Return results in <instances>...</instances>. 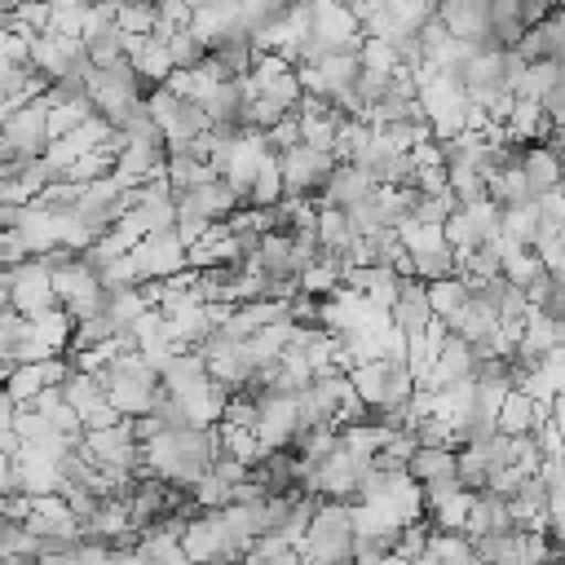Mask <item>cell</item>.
<instances>
[{
    "label": "cell",
    "instance_id": "1",
    "mask_svg": "<svg viewBox=\"0 0 565 565\" xmlns=\"http://www.w3.org/2000/svg\"><path fill=\"white\" fill-rule=\"evenodd\" d=\"M225 450L221 424H190V428H163L146 441V468L177 481V486H194L212 459Z\"/></svg>",
    "mask_w": 565,
    "mask_h": 565
},
{
    "label": "cell",
    "instance_id": "2",
    "mask_svg": "<svg viewBox=\"0 0 565 565\" xmlns=\"http://www.w3.org/2000/svg\"><path fill=\"white\" fill-rule=\"evenodd\" d=\"M102 380H106V393H110V402L128 415V419H137V415H150L154 406H159V397L168 393L163 388V371L159 366H150L137 349H128V353H119L106 371H97Z\"/></svg>",
    "mask_w": 565,
    "mask_h": 565
},
{
    "label": "cell",
    "instance_id": "3",
    "mask_svg": "<svg viewBox=\"0 0 565 565\" xmlns=\"http://www.w3.org/2000/svg\"><path fill=\"white\" fill-rule=\"evenodd\" d=\"M305 561H349L353 556V503L349 499H322L309 525V539L300 543Z\"/></svg>",
    "mask_w": 565,
    "mask_h": 565
},
{
    "label": "cell",
    "instance_id": "4",
    "mask_svg": "<svg viewBox=\"0 0 565 565\" xmlns=\"http://www.w3.org/2000/svg\"><path fill=\"white\" fill-rule=\"evenodd\" d=\"M0 287H4V305H18L26 318L62 305L57 300V287H53V265L44 256H26L18 265H4Z\"/></svg>",
    "mask_w": 565,
    "mask_h": 565
},
{
    "label": "cell",
    "instance_id": "5",
    "mask_svg": "<svg viewBox=\"0 0 565 565\" xmlns=\"http://www.w3.org/2000/svg\"><path fill=\"white\" fill-rule=\"evenodd\" d=\"M49 110H53V97L49 93H40V97H31L26 106H18V110H9L4 115V128H0V154L4 159H13V154H44L49 150V141H53V132H49Z\"/></svg>",
    "mask_w": 565,
    "mask_h": 565
},
{
    "label": "cell",
    "instance_id": "6",
    "mask_svg": "<svg viewBox=\"0 0 565 565\" xmlns=\"http://www.w3.org/2000/svg\"><path fill=\"white\" fill-rule=\"evenodd\" d=\"M84 455L93 463H115V468H132V472H150L146 468V441L137 437V424L132 419H119V424H102V428H88L84 433Z\"/></svg>",
    "mask_w": 565,
    "mask_h": 565
},
{
    "label": "cell",
    "instance_id": "7",
    "mask_svg": "<svg viewBox=\"0 0 565 565\" xmlns=\"http://www.w3.org/2000/svg\"><path fill=\"white\" fill-rule=\"evenodd\" d=\"M146 102H150V115L159 119V128H163L168 141H185V137H199V132L212 128L207 106L194 102V97H181V93L168 88V84H154V88L146 93Z\"/></svg>",
    "mask_w": 565,
    "mask_h": 565
},
{
    "label": "cell",
    "instance_id": "8",
    "mask_svg": "<svg viewBox=\"0 0 565 565\" xmlns=\"http://www.w3.org/2000/svg\"><path fill=\"white\" fill-rule=\"evenodd\" d=\"M335 150H318V146H291L282 150V181H287V194L291 199H318L327 177L335 172Z\"/></svg>",
    "mask_w": 565,
    "mask_h": 565
},
{
    "label": "cell",
    "instance_id": "9",
    "mask_svg": "<svg viewBox=\"0 0 565 565\" xmlns=\"http://www.w3.org/2000/svg\"><path fill=\"white\" fill-rule=\"evenodd\" d=\"M181 543L190 552V561H234V556H247L234 539H230V525H225V512L221 508H203L185 521L181 530Z\"/></svg>",
    "mask_w": 565,
    "mask_h": 565
},
{
    "label": "cell",
    "instance_id": "10",
    "mask_svg": "<svg viewBox=\"0 0 565 565\" xmlns=\"http://www.w3.org/2000/svg\"><path fill=\"white\" fill-rule=\"evenodd\" d=\"M132 260H137V274H141V278H163V274H177V269L190 265V243L181 238L177 225L150 230V234L132 247Z\"/></svg>",
    "mask_w": 565,
    "mask_h": 565
},
{
    "label": "cell",
    "instance_id": "11",
    "mask_svg": "<svg viewBox=\"0 0 565 565\" xmlns=\"http://www.w3.org/2000/svg\"><path fill=\"white\" fill-rule=\"evenodd\" d=\"M274 154V146H269V137L260 132V128H243L238 137H234V146H230V154H225V181L243 194V203H252V181H256V172L265 168V159Z\"/></svg>",
    "mask_w": 565,
    "mask_h": 565
},
{
    "label": "cell",
    "instance_id": "12",
    "mask_svg": "<svg viewBox=\"0 0 565 565\" xmlns=\"http://www.w3.org/2000/svg\"><path fill=\"white\" fill-rule=\"evenodd\" d=\"M371 463L375 459H362L349 446H335L318 463V472H313V494H322V499H358V486H362V477H366Z\"/></svg>",
    "mask_w": 565,
    "mask_h": 565
},
{
    "label": "cell",
    "instance_id": "13",
    "mask_svg": "<svg viewBox=\"0 0 565 565\" xmlns=\"http://www.w3.org/2000/svg\"><path fill=\"white\" fill-rule=\"evenodd\" d=\"M71 375V358H40V362H18L13 371H4V393L13 397V402H35L49 384H62Z\"/></svg>",
    "mask_w": 565,
    "mask_h": 565
},
{
    "label": "cell",
    "instance_id": "14",
    "mask_svg": "<svg viewBox=\"0 0 565 565\" xmlns=\"http://www.w3.org/2000/svg\"><path fill=\"white\" fill-rule=\"evenodd\" d=\"M437 13L446 18V26H450L459 40H468V44H477V49H503V44L494 40V31H490V0H441Z\"/></svg>",
    "mask_w": 565,
    "mask_h": 565
},
{
    "label": "cell",
    "instance_id": "15",
    "mask_svg": "<svg viewBox=\"0 0 565 565\" xmlns=\"http://www.w3.org/2000/svg\"><path fill=\"white\" fill-rule=\"evenodd\" d=\"M13 463H18V486L26 490V494H49V490H62V481H66V472H62V459L53 455V450H44V446H22L18 455H13Z\"/></svg>",
    "mask_w": 565,
    "mask_h": 565
},
{
    "label": "cell",
    "instance_id": "16",
    "mask_svg": "<svg viewBox=\"0 0 565 565\" xmlns=\"http://www.w3.org/2000/svg\"><path fill=\"white\" fill-rule=\"evenodd\" d=\"M388 313H393V322H397L406 335H419V331L437 318V309H433V300H428V278L402 274V282H397V305H393Z\"/></svg>",
    "mask_w": 565,
    "mask_h": 565
},
{
    "label": "cell",
    "instance_id": "17",
    "mask_svg": "<svg viewBox=\"0 0 565 565\" xmlns=\"http://www.w3.org/2000/svg\"><path fill=\"white\" fill-rule=\"evenodd\" d=\"M472 539H481V534H499V530H516V516H512V494H503V490H494V486H486V490H477V503H472V512H468V525H463Z\"/></svg>",
    "mask_w": 565,
    "mask_h": 565
},
{
    "label": "cell",
    "instance_id": "18",
    "mask_svg": "<svg viewBox=\"0 0 565 565\" xmlns=\"http://www.w3.org/2000/svg\"><path fill=\"white\" fill-rule=\"evenodd\" d=\"M463 375H477V344L450 327V335H446V344H441V353H437L433 375L419 380V384H433V388H437V384H450V380H463Z\"/></svg>",
    "mask_w": 565,
    "mask_h": 565
},
{
    "label": "cell",
    "instance_id": "19",
    "mask_svg": "<svg viewBox=\"0 0 565 565\" xmlns=\"http://www.w3.org/2000/svg\"><path fill=\"white\" fill-rule=\"evenodd\" d=\"M375 190V177L366 163H335V172L327 177L318 203H340V207H353L358 199H366Z\"/></svg>",
    "mask_w": 565,
    "mask_h": 565
},
{
    "label": "cell",
    "instance_id": "20",
    "mask_svg": "<svg viewBox=\"0 0 565 565\" xmlns=\"http://www.w3.org/2000/svg\"><path fill=\"white\" fill-rule=\"evenodd\" d=\"M238 260V234L230 221H212L207 234H199L190 243V265L194 269H212V265H230Z\"/></svg>",
    "mask_w": 565,
    "mask_h": 565
},
{
    "label": "cell",
    "instance_id": "21",
    "mask_svg": "<svg viewBox=\"0 0 565 565\" xmlns=\"http://www.w3.org/2000/svg\"><path fill=\"white\" fill-rule=\"evenodd\" d=\"M397 362H406V358H371V362H358L353 371H349V380H353V388L375 406V411H384L388 406V393H393V371H397Z\"/></svg>",
    "mask_w": 565,
    "mask_h": 565
},
{
    "label": "cell",
    "instance_id": "22",
    "mask_svg": "<svg viewBox=\"0 0 565 565\" xmlns=\"http://www.w3.org/2000/svg\"><path fill=\"white\" fill-rule=\"evenodd\" d=\"M362 163L371 168L375 185H411V177H415V168H419L411 150H393V146H384L380 137H375V146L366 150Z\"/></svg>",
    "mask_w": 565,
    "mask_h": 565
},
{
    "label": "cell",
    "instance_id": "23",
    "mask_svg": "<svg viewBox=\"0 0 565 565\" xmlns=\"http://www.w3.org/2000/svg\"><path fill=\"white\" fill-rule=\"evenodd\" d=\"M521 168H525V177H530L534 194H547V190L565 185V159H561V154H556L547 141H534V146H525V159H521Z\"/></svg>",
    "mask_w": 565,
    "mask_h": 565
},
{
    "label": "cell",
    "instance_id": "24",
    "mask_svg": "<svg viewBox=\"0 0 565 565\" xmlns=\"http://www.w3.org/2000/svg\"><path fill=\"white\" fill-rule=\"evenodd\" d=\"M552 415V406H543V402H534L521 384L503 397V411H499V428L503 433H512V437H521V433H534L539 428V419H547Z\"/></svg>",
    "mask_w": 565,
    "mask_h": 565
},
{
    "label": "cell",
    "instance_id": "25",
    "mask_svg": "<svg viewBox=\"0 0 565 565\" xmlns=\"http://www.w3.org/2000/svg\"><path fill=\"white\" fill-rule=\"evenodd\" d=\"M318 238H322L327 252L344 256V252L353 247V238H358V225H353L349 207H340V203H318Z\"/></svg>",
    "mask_w": 565,
    "mask_h": 565
},
{
    "label": "cell",
    "instance_id": "26",
    "mask_svg": "<svg viewBox=\"0 0 565 565\" xmlns=\"http://www.w3.org/2000/svg\"><path fill=\"white\" fill-rule=\"evenodd\" d=\"M411 477H419V481L459 477V446H428V441H419V450L411 455Z\"/></svg>",
    "mask_w": 565,
    "mask_h": 565
},
{
    "label": "cell",
    "instance_id": "27",
    "mask_svg": "<svg viewBox=\"0 0 565 565\" xmlns=\"http://www.w3.org/2000/svg\"><path fill=\"white\" fill-rule=\"evenodd\" d=\"M446 322H450V327H455L459 335H468V340L477 344V340L494 335V327H499L503 318H499V309H494V305H490L486 296H472V300H468V305H463V309H459L455 318H446Z\"/></svg>",
    "mask_w": 565,
    "mask_h": 565
},
{
    "label": "cell",
    "instance_id": "28",
    "mask_svg": "<svg viewBox=\"0 0 565 565\" xmlns=\"http://www.w3.org/2000/svg\"><path fill=\"white\" fill-rule=\"evenodd\" d=\"M252 265H256L260 274H269V278H278V274H296V265H291V230H269Z\"/></svg>",
    "mask_w": 565,
    "mask_h": 565
},
{
    "label": "cell",
    "instance_id": "29",
    "mask_svg": "<svg viewBox=\"0 0 565 565\" xmlns=\"http://www.w3.org/2000/svg\"><path fill=\"white\" fill-rule=\"evenodd\" d=\"M428 300H433L437 318H455V313L472 300V287H468L463 274H446V278H433V282H428Z\"/></svg>",
    "mask_w": 565,
    "mask_h": 565
},
{
    "label": "cell",
    "instance_id": "30",
    "mask_svg": "<svg viewBox=\"0 0 565 565\" xmlns=\"http://www.w3.org/2000/svg\"><path fill=\"white\" fill-rule=\"evenodd\" d=\"M539 203H516V207H503V225L499 234L508 243H521V247H534L539 243Z\"/></svg>",
    "mask_w": 565,
    "mask_h": 565
},
{
    "label": "cell",
    "instance_id": "31",
    "mask_svg": "<svg viewBox=\"0 0 565 565\" xmlns=\"http://www.w3.org/2000/svg\"><path fill=\"white\" fill-rule=\"evenodd\" d=\"M450 168V190L459 194V203H481L490 199V177L481 172V163H446Z\"/></svg>",
    "mask_w": 565,
    "mask_h": 565
},
{
    "label": "cell",
    "instance_id": "32",
    "mask_svg": "<svg viewBox=\"0 0 565 565\" xmlns=\"http://www.w3.org/2000/svg\"><path fill=\"white\" fill-rule=\"evenodd\" d=\"M168 177H172V190L181 194V190H194V185H203V181H212V177H221L207 159H194V154H168Z\"/></svg>",
    "mask_w": 565,
    "mask_h": 565
},
{
    "label": "cell",
    "instance_id": "33",
    "mask_svg": "<svg viewBox=\"0 0 565 565\" xmlns=\"http://www.w3.org/2000/svg\"><path fill=\"white\" fill-rule=\"evenodd\" d=\"M433 530H437V525H433V516H428V512H424V516H415V521H406V525H402V534H397L393 556H402V561H424Z\"/></svg>",
    "mask_w": 565,
    "mask_h": 565
},
{
    "label": "cell",
    "instance_id": "34",
    "mask_svg": "<svg viewBox=\"0 0 565 565\" xmlns=\"http://www.w3.org/2000/svg\"><path fill=\"white\" fill-rule=\"evenodd\" d=\"M349 216H353L358 234H375V230H384V225H388V212H384V194H380V185H375L366 199H358V203L349 207Z\"/></svg>",
    "mask_w": 565,
    "mask_h": 565
},
{
    "label": "cell",
    "instance_id": "35",
    "mask_svg": "<svg viewBox=\"0 0 565 565\" xmlns=\"http://www.w3.org/2000/svg\"><path fill=\"white\" fill-rule=\"evenodd\" d=\"M459 252L455 247H433V252H415V274L419 278H446V274H459Z\"/></svg>",
    "mask_w": 565,
    "mask_h": 565
},
{
    "label": "cell",
    "instance_id": "36",
    "mask_svg": "<svg viewBox=\"0 0 565 565\" xmlns=\"http://www.w3.org/2000/svg\"><path fill=\"white\" fill-rule=\"evenodd\" d=\"M455 207H463L459 194H455V190H441V194H419V203H415L411 216H415V221H428V225H446Z\"/></svg>",
    "mask_w": 565,
    "mask_h": 565
},
{
    "label": "cell",
    "instance_id": "37",
    "mask_svg": "<svg viewBox=\"0 0 565 565\" xmlns=\"http://www.w3.org/2000/svg\"><path fill=\"white\" fill-rule=\"evenodd\" d=\"M287 110H296V106H287V102H278V97H269V93H256L252 102H247V128H274Z\"/></svg>",
    "mask_w": 565,
    "mask_h": 565
},
{
    "label": "cell",
    "instance_id": "38",
    "mask_svg": "<svg viewBox=\"0 0 565 565\" xmlns=\"http://www.w3.org/2000/svg\"><path fill=\"white\" fill-rule=\"evenodd\" d=\"M168 49H172V57H177V66H199L203 57H207V44L190 31V26H177L172 35H168Z\"/></svg>",
    "mask_w": 565,
    "mask_h": 565
},
{
    "label": "cell",
    "instance_id": "39",
    "mask_svg": "<svg viewBox=\"0 0 565 565\" xmlns=\"http://www.w3.org/2000/svg\"><path fill=\"white\" fill-rule=\"evenodd\" d=\"M265 137H269V146L282 154V150H291V146H300L305 141V115L300 110H287L274 128H265Z\"/></svg>",
    "mask_w": 565,
    "mask_h": 565
},
{
    "label": "cell",
    "instance_id": "40",
    "mask_svg": "<svg viewBox=\"0 0 565 565\" xmlns=\"http://www.w3.org/2000/svg\"><path fill=\"white\" fill-rule=\"evenodd\" d=\"M115 335V318L110 313H93V318H79L75 322V335H71V349H88V344H102Z\"/></svg>",
    "mask_w": 565,
    "mask_h": 565
},
{
    "label": "cell",
    "instance_id": "41",
    "mask_svg": "<svg viewBox=\"0 0 565 565\" xmlns=\"http://www.w3.org/2000/svg\"><path fill=\"white\" fill-rule=\"evenodd\" d=\"M459 481L472 486V490H486L490 486V463L477 446H459Z\"/></svg>",
    "mask_w": 565,
    "mask_h": 565
},
{
    "label": "cell",
    "instance_id": "42",
    "mask_svg": "<svg viewBox=\"0 0 565 565\" xmlns=\"http://www.w3.org/2000/svg\"><path fill=\"white\" fill-rule=\"evenodd\" d=\"M534 247H539L547 274H552V278H565V230H556V234H539Z\"/></svg>",
    "mask_w": 565,
    "mask_h": 565
},
{
    "label": "cell",
    "instance_id": "43",
    "mask_svg": "<svg viewBox=\"0 0 565 565\" xmlns=\"http://www.w3.org/2000/svg\"><path fill=\"white\" fill-rule=\"evenodd\" d=\"M0 252H4V265H18V260H26V256H31L18 230H4V238H0Z\"/></svg>",
    "mask_w": 565,
    "mask_h": 565
},
{
    "label": "cell",
    "instance_id": "44",
    "mask_svg": "<svg viewBox=\"0 0 565 565\" xmlns=\"http://www.w3.org/2000/svg\"><path fill=\"white\" fill-rule=\"evenodd\" d=\"M543 106H547L552 124H556V128H565V79H561V84H556V88L543 97Z\"/></svg>",
    "mask_w": 565,
    "mask_h": 565
},
{
    "label": "cell",
    "instance_id": "45",
    "mask_svg": "<svg viewBox=\"0 0 565 565\" xmlns=\"http://www.w3.org/2000/svg\"><path fill=\"white\" fill-rule=\"evenodd\" d=\"M552 9H556V0H521V18H525V26L543 22Z\"/></svg>",
    "mask_w": 565,
    "mask_h": 565
}]
</instances>
